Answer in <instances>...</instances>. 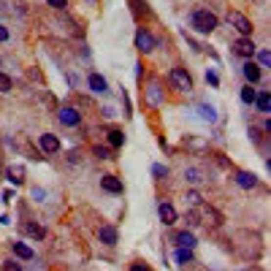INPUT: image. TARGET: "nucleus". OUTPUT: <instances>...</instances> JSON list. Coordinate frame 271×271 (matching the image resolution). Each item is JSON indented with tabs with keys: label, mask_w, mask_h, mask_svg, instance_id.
<instances>
[{
	"label": "nucleus",
	"mask_w": 271,
	"mask_h": 271,
	"mask_svg": "<svg viewBox=\"0 0 271 271\" xmlns=\"http://www.w3.org/2000/svg\"><path fill=\"white\" fill-rule=\"evenodd\" d=\"M201 117L209 119V122H214V119H217V114H214V109H212V106H201Z\"/></svg>",
	"instance_id": "obj_24"
},
{
	"label": "nucleus",
	"mask_w": 271,
	"mask_h": 271,
	"mask_svg": "<svg viewBox=\"0 0 271 271\" xmlns=\"http://www.w3.org/2000/svg\"><path fill=\"white\" fill-rule=\"evenodd\" d=\"M3 41H8V27H3V24H0V44Z\"/></svg>",
	"instance_id": "obj_35"
},
{
	"label": "nucleus",
	"mask_w": 271,
	"mask_h": 271,
	"mask_svg": "<svg viewBox=\"0 0 271 271\" xmlns=\"http://www.w3.org/2000/svg\"><path fill=\"white\" fill-rule=\"evenodd\" d=\"M168 82H171V87L179 90V92H193V79H190V73L184 71V68H174V71L168 73Z\"/></svg>",
	"instance_id": "obj_3"
},
{
	"label": "nucleus",
	"mask_w": 271,
	"mask_h": 271,
	"mask_svg": "<svg viewBox=\"0 0 271 271\" xmlns=\"http://www.w3.org/2000/svg\"><path fill=\"white\" fill-rule=\"evenodd\" d=\"M184 179H187L190 184H201V182H206V179H203V171H201V168H187V171H184Z\"/></svg>",
	"instance_id": "obj_18"
},
{
	"label": "nucleus",
	"mask_w": 271,
	"mask_h": 271,
	"mask_svg": "<svg viewBox=\"0 0 271 271\" xmlns=\"http://www.w3.org/2000/svg\"><path fill=\"white\" fill-rule=\"evenodd\" d=\"M130 271H149V266H144V263H133V266H130Z\"/></svg>",
	"instance_id": "obj_36"
},
{
	"label": "nucleus",
	"mask_w": 271,
	"mask_h": 271,
	"mask_svg": "<svg viewBox=\"0 0 271 271\" xmlns=\"http://www.w3.org/2000/svg\"><path fill=\"white\" fill-rule=\"evenodd\" d=\"M155 38H152V33H147V30H138V33H136V46L141 49V52H152L155 49Z\"/></svg>",
	"instance_id": "obj_7"
},
{
	"label": "nucleus",
	"mask_w": 271,
	"mask_h": 271,
	"mask_svg": "<svg viewBox=\"0 0 271 271\" xmlns=\"http://www.w3.org/2000/svg\"><path fill=\"white\" fill-rule=\"evenodd\" d=\"M228 22L239 30V36H242V38H249V33H252V22H249L242 11H230L228 14Z\"/></svg>",
	"instance_id": "obj_4"
},
{
	"label": "nucleus",
	"mask_w": 271,
	"mask_h": 271,
	"mask_svg": "<svg viewBox=\"0 0 271 271\" xmlns=\"http://www.w3.org/2000/svg\"><path fill=\"white\" fill-rule=\"evenodd\" d=\"M38 144H41V149H44L46 155H54V152L60 149V138H57L54 133H44L41 138H38Z\"/></svg>",
	"instance_id": "obj_8"
},
{
	"label": "nucleus",
	"mask_w": 271,
	"mask_h": 271,
	"mask_svg": "<svg viewBox=\"0 0 271 271\" xmlns=\"http://www.w3.org/2000/svg\"><path fill=\"white\" fill-rule=\"evenodd\" d=\"M190 258H193V252H190V249H184V247H179V252H177V260H179V263H187Z\"/></svg>",
	"instance_id": "obj_26"
},
{
	"label": "nucleus",
	"mask_w": 271,
	"mask_h": 271,
	"mask_svg": "<svg viewBox=\"0 0 271 271\" xmlns=\"http://www.w3.org/2000/svg\"><path fill=\"white\" fill-rule=\"evenodd\" d=\"M90 90H92V92H106V79L100 76V73H92V76H90Z\"/></svg>",
	"instance_id": "obj_16"
},
{
	"label": "nucleus",
	"mask_w": 271,
	"mask_h": 271,
	"mask_svg": "<svg viewBox=\"0 0 271 271\" xmlns=\"http://www.w3.org/2000/svg\"><path fill=\"white\" fill-rule=\"evenodd\" d=\"M46 3L52 8H57V11H63V8H65V0H46Z\"/></svg>",
	"instance_id": "obj_31"
},
{
	"label": "nucleus",
	"mask_w": 271,
	"mask_h": 271,
	"mask_svg": "<svg viewBox=\"0 0 271 271\" xmlns=\"http://www.w3.org/2000/svg\"><path fill=\"white\" fill-rule=\"evenodd\" d=\"M149 103H152V106H158V103H160V84L158 82L149 84Z\"/></svg>",
	"instance_id": "obj_20"
},
{
	"label": "nucleus",
	"mask_w": 271,
	"mask_h": 271,
	"mask_svg": "<svg viewBox=\"0 0 271 271\" xmlns=\"http://www.w3.org/2000/svg\"><path fill=\"white\" fill-rule=\"evenodd\" d=\"M92 155H95V158H100V160H109V149L106 147H95Z\"/></svg>",
	"instance_id": "obj_29"
},
{
	"label": "nucleus",
	"mask_w": 271,
	"mask_h": 271,
	"mask_svg": "<svg viewBox=\"0 0 271 271\" xmlns=\"http://www.w3.org/2000/svg\"><path fill=\"white\" fill-rule=\"evenodd\" d=\"M122 141H125L122 130H109V144L112 147H122Z\"/></svg>",
	"instance_id": "obj_21"
},
{
	"label": "nucleus",
	"mask_w": 271,
	"mask_h": 271,
	"mask_svg": "<svg viewBox=\"0 0 271 271\" xmlns=\"http://www.w3.org/2000/svg\"><path fill=\"white\" fill-rule=\"evenodd\" d=\"M242 73H244V79H247L249 84H255V82H260V76H263V71H260L258 65L252 63V60H247L244 63V68H242Z\"/></svg>",
	"instance_id": "obj_10"
},
{
	"label": "nucleus",
	"mask_w": 271,
	"mask_h": 271,
	"mask_svg": "<svg viewBox=\"0 0 271 271\" xmlns=\"http://www.w3.org/2000/svg\"><path fill=\"white\" fill-rule=\"evenodd\" d=\"M255 103H258V109H260L263 114L271 112V95H269V92H260L258 98H255Z\"/></svg>",
	"instance_id": "obj_19"
},
{
	"label": "nucleus",
	"mask_w": 271,
	"mask_h": 271,
	"mask_svg": "<svg viewBox=\"0 0 271 271\" xmlns=\"http://www.w3.org/2000/svg\"><path fill=\"white\" fill-rule=\"evenodd\" d=\"M158 212H160V220H163L165 225H171L174 220H177V209H174L171 203H160V209H158Z\"/></svg>",
	"instance_id": "obj_14"
},
{
	"label": "nucleus",
	"mask_w": 271,
	"mask_h": 271,
	"mask_svg": "<svg viewBox=\"0 0 271 271\" xmlns=\"http://www.w3.org/2000/svg\"><path fill=\"white\" fill-rule=\"evenodd\" d=\"M11 249H14V255H17V258H22V260H30L33 255H36V252H33V247H27L24 242H14Z\"/></svg>",
	"instance_id": "obj_13"
},
{
	"label": "nucleus",
	"mask_w": 271,
	"mask_h": 271,
	"mask_svg": "<svg viewBox=\"0 0 271 271\" xmlns=\"http://www.w3.org/2000/svg\"><path fill=\"white\" fill-rule=\"evenodd\" d=\"M206 82H209V84H214V87H217V73L206 71Z\"/></svg>",
	"instance_id": "obj_34"
},
{
	"label": "nucleus",
	"mask_w": 271,
	"mask_h": 271,
	"mask_svg": "<svg viewBox=\"0 0 271 271\" xmlns=\"http://www.w3.org/2000/svg\"><path fill=\"white\" fill-rule=\"evenodd\" d=\"M190 223H203V225H220L223 223V217H220V212H214L212 206H203V203H198V206H193V212L187 214Z\"/></svg>",
	"instance_id": "obj_2"
},
{
	"label": "nucleus",
	"mask_w": 271,
	"mask_h": 271,
	"mask_svg": "<svg viewBox=\"0 0 271 271\" xmlns=\"http://www.w3.org/2000/svg\"><path fill=\"white\" fill-rule=\"evenodd\" d=\"M8 179H11L14 184H22L24 182V165H11V168H8Z\"/></svg>",
	"instance_id": "obj_17"
},
{
	"label": "nucleus",
	"mask_w": 271,
	"mask_h": 271,
	"mask_svg": "<svg viewBox=\"0 0 271 271\" xmlns=\"http://www.w3.org/2000/svg\"><path fill=\"white\" fill-rule=\"evenodd\" d=\"M3 271H24V269L17 263V260H6V263H3Z\"/></svg>",
	"instance_id": "obj_28"
},
{
	"label": "nucleus",
	"mask_w": 271,
	"mask_h": 271,
	"mask_svg": "<svg viewBox=\"0 0 271 271\" xmlns=\"http://www.w3.org/2000/svg\"><path fill=\"white\" fill-rule=\"evenodd\" d=\"M100 187L106 190V193L119 195V193H122V179H117V177H112V174H106V177L100 179Z\"/></svg>",
	"instance_id": "obj_9"
},
{
	"label": "nucleus",
	"mask_w": 271,
	"mask_h": 271,
	"mask_svg": "<svg viewBox=\"0 0 271 271\" xmlns=\"http://www.w3.org/2000/svg\"><path fill=\"white\" fill-rule=\"evenodd\" d=\"M27 233H30V236H36V239H44V228H41V225H36V223H30V225H27Z\"/></svg>",
	"instance_id": "obj_25"
},
{
	"label": "nucleus",
	"mask_w": 271,
	"mask_h": 271,
	"mask_svg": "<svg viewBox=\"0 0 271 271\" xmlns=\"http://www.w3.org/2000/svg\"><path fill=\"white\" fill-rule=\"evenodd\" d=\"M184 201H187L190 206H198V203H203V198H201V193H195V190H190V193L184 195Z\"/></svg>",
	"instance_id": "obj_23"
},
{
	"label": "nucleus",
	"mask_w": 271,
	"mask_h": 271,
	"mask_svg": "<svg viewBox=\"0 0 271 271\" xmlns=\"http://www.w3.org/2000/svg\"><path fill=\"white\" fill-rule=\"evenodd\" d=\"M249 138L258 144V141H260V130H258V128H249Z\"/></svg>",
	"instance_id": "obj_33"
},
{
	"label": "nucleus",
	"mask_w": 271,
	"mask_h": 271,
	"mask_svg": "<svg viewBox=\"0 0 271 271\" xmlns=\"http://www.w3.org/2000/svg\"><path fill=\"white\" fill-rule=\"evenodd\" d=\"M8 90H11V79L6 73H0V92H8Z\"/></svg>",
	"instance_id": "obj_27"
},
{
	"label": "nucleus",
	"mask_w": 271,
	"mask_h": 271,
	"mask_svg": "<svg viewBox=\"0 0 271 271\" xmlns=\"http://www.w3.org/2000/svg\"><path fill=\"white\" fill-rule=\"evenodd\" d=\"M174 242H177L179 247H184V249H193V247H195V236L187 233V230H182V233L174 236Z\"/></svg>",
	"instance_id": "obj_15"
},
{
	"label": "nucleus",
	"mask_w": 271,
	"mask_h": 271,
	"mask_svg": "<svg viewBox=\"0 0 271 271\" xmlns=\"http://www.w3.org/2000/svg\"><path fill=\"white\" fill-rule=\"evenodd\" d=\"M98 239L103 244H117V228H114V225H100V228H98Z\"/></svg>",
	"instance_id": "obj_11"
},
{
	"label": "nucleus",
	"mask_w": 271,
	"mask_h": 271,
	"mask_svg": "<svg viewBox=\"0 0 271 271\" xmlns=\"http://www.w3.org/2000/svg\"><path fill=\"white\" fill-rule=\"evenodd\" d=\"M258 60H260V63H263V65H269V63H271V54H269V52H266V49H263V52L258 54Z\"/></svg>",
	"instance_id": "obj_32"
},
{
	"label": "nucleus",
	"mask_w": 271,
	"mask_h": 271,
	"mask_svg": "<svg viewBox=\"0 0 271 271\" xmlns=\"http://www.w3.org/2000/svg\"><path fill=\"white\" fill-rule=\"evenodd\" d=\"M255 98H258L255 87H252V84H247V87L242 90V100H244V103H255Z\"/></svg>",
	"instance_id": "obj_22"
},
{
	"label": "nucleus",
	"mask_w": 271,
	"mask_h": 271,
	"mask_svg": "<svg viewBox=\"0 0 271 271\" xmlns=\"http://www.w3.org/2000/svg\"><path fill=\"white\" fill-rule=\"evenodd\" d=\"M57 117H60V122L68 125V128H76V125L82 122V114H79L73 106H63V109L57 112Z\"/></svg>",
	"instance_id": "obj_5"
},
{
	"label": "nucleus",
	"mask_w": 271,
	"mask_h": 271,
	"mask_svg": "<svg viewBox=\"0 0 271 271\" xmlns=\"http://www.w3.org/2000/svg\"><path fill=\"white\" fill-rule=\"evenodd\" d=\"M236 184H239V187H244V190H252L255 184H258V177H255V174H249V171H239V174H236Z\"/></svg>",
	"instance_id": "obj_12"
},
{
	"label": "nucleus",
	"mask_w": 271,
	"mask_h": 271,
	"mask_svg": "<svg viewBox=\"0 0 271 271\" xmlns=\"http://www.w3.org/2000/svg\"><path fill=\"white\" fill-rule=\"evenodd\" d=\"M190 24H193L198 33H206V36H209V33L217 30V17H214L209 8H198V11L193 14V19H190Z\"/></svg>",
	"instance_id": "obj_1"
},
{
	"label": "nucleus",
	"mask_w": 271,
	"mask_h": 271,
	"mask_svg": "<svg viewBox=\"0 0 271 271\" xmlns=\"http://www.w3.org/2000/svg\"><path fill=\"white\" fill-rule=\"evenodd\" d=\"M152 174H155V177H165V174H168V168H165V165H155Z\"/></svg>",
	"instance_id": "obj_30"
},
{
	"label": "nucleus",
	"mask_w": 271,
	"mask_h": 271,
	"mask_svg": "<svg viewBox=\"0 0 271 271\" xmlns=\"http://www.w3.org/2000/svg\"><path fill=\"white\" fill-rule=\"evenodd\" d=\"M233 52H236V54H242V57H247V60H252V54L258 52V49H255L252 38H239V41L233 44Z\"/></svg>",
	"instance_id": "obj_6"
}]
</instances>
